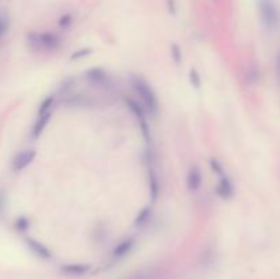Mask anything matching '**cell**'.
<instances>
[{"label": "cell", "mask_w": 280, "mask_h": 279, "mask_svg": "<svg viewBox=\"0 0 280 279\" xmlns=\"http://www.w3.org/2000/svg\"><path fill=\"white\" fill-rule=\"evenodd\" d=\"M132 85L133 89L136 91V93L141 98L145 111L152 115V116H156L159 114V100H157L156 93H154V91L148 82L145 81L143 78H141V77H133Z\"/></svg>", "instance_id": "cell-1"}, {"label": "cell", "mask_w": 280, "mask_h": 279, "mask_svg": "<svg viewBox=\"0 0 280 279\" xmlns=\"http://www.w3.org/2000/svg\"><path fill=\"white\" fill-rule=\"evenodd\" d=\"M26 43L33 51H56L61 47V37L52 32H30L26 34Z\"/></svg>", "instance_id": "cell-2"}, {"label": "cell", "mask_w": 280, "mask_h": 279, "mask_svg": "<svg viewBox=\"0 0 280 279\" xmlns=\"http://www.w3.org/2000/svg\"><path fill=\"white\" fill-rule=\"evenodd\" d=\"M125 103H126L127 108L130 109L133 112V115L137 118L145 140L149 141V140H150V131H149L148 120H146V111H145V108L142 107V104H140L137 100H134V98L132 97H125Z\"/></svg>", "instance_id": "cell-3"}, {"label": "cell", "mask_w": 280, "mask_h": 279, "mask_svg": "<svg viewBox=\"0 0 280 279\" xmlns=\"http://www.w3.org/2000/svg\"><path fill=\"white\" fill-rule=\"evenodd\" d=\"M36 155H37L36 149H23L21 152H18L12 160V171L15 173L23 171L32 164V162L36 159Z\"/></svg>", "instance_id": "cell-4"}, {"label": "cell", "mask_w": 280, "mask_h": 279, "mask_svg": "<svg viewBox=\"0 0 280 279\" xmlns=\"http://www.w3.org/2000/svg\"><path fill=\"white\" fill-rule=\"evenodd\" d=\"M90 270H92V266L88 263H67L61 267L62 274L66 277H71V278L85 277L90 273Z\"/></svg>", "instance_id": "cell-5"}, {"label": "cell", "mask_w": 280, "mask_h": 279, "mask_svg": "<svg viewBox=\"0 0 280 279\" xmlns=\"http://www.w3.org/2000/svg\"><path fill=\"white\" fill-rule=\"evenodd\" d=\"M25 242H26V246L29 248V251L32 252L36 257H39V259L44 260V262H48V260L52 259V252H51L50 248L45 246L43 242L34 240V238H30V237H28V238L25 240Z\"/></svg>", "instance_id": "cell-6"}, {"label": "cell", "mask_w": 280, "mask_h": 279, "mask_svg": "<svg viewBox=\"0 0 280 279\" xmlns=\"http://www.w3.org/2000/svg\"><path fill=\"white\" fill-rule=\"evenodd\" d=\"M85 78L90 84L97 85V87H107V85H110V77L100 67H92V69L85 71Z\"/></svg>", "instance_id": "cell-7"}, {"label": "cell", "mask_w": 280, "mask_h": 279, "mask_svg": "<svg viewBox=\"0 0 280 279\" xmlns=\"http://www.w3.org/2000/svg\"><path fill=\"white\" fill-rule=\"evenodd\" d=\"M136 246V240L133 237H127L125 240H122L118 245L112 249V259L114 260H122L126 256H129Z\"/></svg>", "instance_id": "cell-8"}, {"label": "cell", "mask_w": 280, "mask_h": 279, "mask_svg": "<svg viewBox=\"0 0 280 279\" xmlns=\"http://www.w3.org/2000/svg\"><path fill=\"white\" fill-rule=\"evenodd\" d=\"M186 185L189 191H192V193L200 190V187L203 185V173L197 166H192L190 170L187 171Z\"/></svg>", "instance_id": "cell-9"}, {"label": "cell", "mask_w": 280, "mask_h": 279, "mask_svg": "<svg viewBox=\"0 0 280 279\" xmlns=\"http://www.w3.org/2000/svg\"><path fill=\"white\" fill-rule=\"evenodd\" d=\"M216 193L224 200H230L231 197L234 196V185L228 177H225V175L220 177L219 182L216 185Z\"/></svg>", "instance_id": "cell-10"}, {"label": "cell", "mask_w": 280, "mask_h": 279, "mask_svg": "<svg viewBox=\"0 0 280 279\" xmlns=\"http://www.w3.org/2000/svg\"><path fill=\"white\" fill-rule=\"evenodd\" d=\"M51 116H52V112H51V111L50 112H47V114L39 115V118L34 122L33 129H32V137H33L34 140H37V138L44 133L45 127L50 123Z\"/></svg>", "instance_id": "cell-11"}, {"label": "cell", "mask_w": 280, "mask_h": 279, "mask_svg": "<svg viewBox=\"0 0 280 279\" xmlns=\"http://www.w3.org/2000/svg\"><path fill=\"white\" fill-rule=\"evenodd\" d=\"M148 184L149 193H150V200H152V201H156V200L159 198L160 194V181L153 169L148 170Z\"/></svg>", "instance_id": "cell-12"}, {"label": "cell", "mask_w": 280, "mask_h": 279, "mask_svg": "<svg viewBox=\"0 0 280 279\" xmlns=\"http://www.w3.org/2000/svg\"><path fill=\"white\" fill-rule=\"evenodd\" d=\"M152 213H153V208L148 205V207H143L140 213L137 215V218L134 220V226L137 227V229H142L143 226H146L148 222L152 218Z\"/></svg>", "instance_id": "cell-13"}, {"label": "cell", "mask_w": 280, "mask_h": 279, "mask_svg": "<svg viewBox=\"0 0 280 279\" xmlns=\"http://www.w3.org/2000/svg\"><path fill=\"white\" fill-rule=\"evenodd\" d=\"M14 227L17 231L19 233H26L30 227V220H29L26 216H19V218L15 219V222H14Z\"/></svg>", "instance_id": "cell-14"}, {"label": "cell", "mask_w": 280, "mask_h": 279, "mask_svg": "<svg viewBox=\"0 0 280 279\" xmlns=\"http://www.w3.org/2000/svg\"><path fill=\"white\" fill-rule=\"evenodd\" d=\"M209 167H210L213 174L219 175V177H223V175H224V167H223V164H221V162H220L219 159H210V160H209Z\"/></svg>", "instance_id": "cell-15"}, {"label": "cell", "mask_w": 280, "mask_h": 279, "mask_svg": "<svg viewBox=\"0 0 280 279\" xmlns=\"http://www.w3.org/2000/svg\"><path fill=\"white\" fill-rule=\"evenodd\" d=\"M54 103H55V97H54V96H47V97L43 100V103L40 104L39 115H43V114H47V112H50L51 107L54 105Z\"/></svg>", "instance_id": "cell-16"}, {"label": "cell", "mask_w": 280, "mask_h": 279, "mask_svg": "<svg viewBox=\"0 0 280 279\" xmlns=\"http://www.w3.org/2000/svg\"><path fill=\"white\" fill-rule=\"evenodd\" d=\"M189 80H190V84H192L193 88H196V89H200L201 88V76H200V73H198L196 69H190L189 71Z\"/></svg>", "instance_id": "cell-17"}, {"label": "cell", "mask_w": 280, "mask_h": 279, "mask_svg": "<svg viewBox=\"0 0 280 279\" xmlns=\"http://www.w3.org/2000/svg\"><path fill=\"white\" fill-rule=\"evenodd\" d=\"M171 56H172V59H174V62H175L176 65H179L182 62V51L181 47H179L178 44H171Z\"/></svg>", "instance_id": "cell-18"}, {"label": "cell", "mask_w": 280, "mask_h": 279, "mask_svg": "<svg viewBox=\"0 0 280 279\" xmlns=\"http://www.w3.org/2000/svg\"><path fill=\"white\" fill-rule=\"evenodd\" d=\"M72 22H74V16L71 14H63V15L59 18V27L62 29H69L71 26Z\"/></svg>", "instance_id": "cell-19"}, {"label": "cell", "mask_w": 280, "mask_h": 279, "mask_svg": "<svg viewBox=\"0 0 280 279\" xmlns=\"http://www.w3.org/2000/svg\"><path fill=\"white\" fill-rule=\"evenodd\" d=\"M92 54V49L90 48H82L79 49V51H75L74 54H71L70 56V59L71 60H78V59H82L85 56H88V55Z\"/></svg>", "instance_id": "cell-20"}, {"label": "cell", "mask_w": 280, "mask_h": 279, "mask_svg": "<svg viewBox=\"0 0 280 279\" xmlns=\"http://www.w3.org/2000/svg\"><path fill=\"white\" fill-rule=\"evenodd\" d=\"M8 32V22L4 18H0V38Z\"/></svg>", "instance_id": "cell-21"}, {"label": "cell", "mask_w": 280, "mask_h": 279, "mask_svg": "<svg viewBox=\"0 0 280 279\" xmlns=\"http://www.w3.org/2000/svg\"><path fill=\"white\" fill-rule=\"evenodd\" d=\"M168 11H170L172 15H175V14H176L175 0H168Z\"/></svg>", "instance_id": "cell-22"}]
</instances>
